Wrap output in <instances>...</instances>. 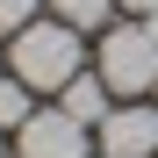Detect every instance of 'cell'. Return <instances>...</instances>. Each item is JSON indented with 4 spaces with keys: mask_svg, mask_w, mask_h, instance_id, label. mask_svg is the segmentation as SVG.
Here are the masks:
<instances>
[{
    "mask_svg": "<svg viewBox=\"0 0 158 158\" xmlns=\"http://www.w3.org/2000/svg\"><path fill=\"white\" fill-rule=\"evenodd\" d=\"M101 158H151L158 151V108H137V101H115L101 115Z\"/></svg>",
    "mask_w": 158,
    "mask_h": 158,
    "instance_id": "obj_3",
    "label": "cell"
},
{
    "mask_svg": "<svg viewBox=\"0 0 158 158\" xmlns=\"http://www.w3.org/2000/svg\"><path fill=\"white\" fill-rule=\"evenodd\" d=\"M94 72L108 79V94H115V101L151 94V86H158V43H151V29H144V22L108 29V36H101V50H94Z\"/></svg>",
    "mask_w": 158,
    "mask_h": 158,
    "instance_id": "obj_2",
    "label": "cell"
},
{
    "mask_svg": "<svg viewBox=\"0 0 158 158\" xmlns=\"http://www.w3.org/2000/svg\"><path fill=\"white\" fill-rule=\"evenodd\" d=\"M15 137H22V158H86V122H72L65 108H36Z\"/></svg>",
    "mask_w": 158,
    "mask_h": 158,
    "instance_id": "obj_4",
    "label": "cell"
},
{
    "mask_svg": "<svg viewBox=\"0 0 158 158\" xmlns=\"http://www.w3.org/2000/svg\"><path fill=\"white\" fill-rule=\"evenodd\" d=\"M144 29H151V43H158V7H151V15H144Z\"/></svg>",
    "mask_w": 158,
    "mask_h": 158,
    "instance_id": "obj_10",
    "label": "cell"
},
{
    "mask_svg": "<svg viewBox=\"0 0 158 158\" xmlns=\"http://www.w3.org/2000/svg\"><path fill=\"white\" fill-rule=\"evenodd\" d=\"M50 15L72 22V29H101V22L115 15V0H50Z\"/></svg>",
    "mask_w": 158,
    "mask_h": 158,
    "instance_id": "obj_7",
    "label": "cell"
},
{
    "mask_svg": "<svg viewBox=\"0 0 158 158\" xmlns=\"http://www.w3.org/2000/svg\"><path fill=\"white\" fill-rule=\"evenodd\" d=\"M7 65L22 86H36V94H65V79L86 72V50H79V29L72 22H29L22 36H7Z\"/></svg>",
    "mask_w": 158,
    "mask_h": 158,
    "instance_id": "obj_1",
    "label": "cell"
},
{
    "mask_svg": "<svg viewBox=\"0 0 158 158\" xmlns=\"http://www.w3.org/2000/svg\"><path fill=\"white\" fill-rule=\"evenodd\" d=\"M115 7H122V15H151L158 0H115Z\"/></svg>",
    "mask_w": 158,
    "mask_h": 158,
    "instance_id": "obj_9",
    "label": "cell"
},
{
    "mask_svg": "<svg viewBox=\"0 0 158 158\" xmlns=\"http://www.w3.org/2000/svg\"><path fill=\"white\" fill-rule=\"evenodd\" d=\"M58 108H65L72 122H86V129H101V115L115 108V94H108V79H101V72H79V79H65Z\"/></svg>",
    "mask_w": 158,
    "mask_h": 158,
    "instance_id": "obj_5",
    "label": "cell"
},
{
    "mask_svg": "<svg viewBox=\"0 0 158 158\" xmlns=\"http://www.w3.org/2000/svg\"><path fill=\"white\" fill-rule=\"evenodd\" d=\"M151 94H158V86H151Z\"/></svg>",
    "mask_w": 158,
    "mask_h": 158,
    "instance_id": "obj_11",
    "label": "cell"
},
{
    "mask_svg": "<svg viewBox=\"0 0 158 158\" xmlns=\"http://www.w3.org/2000/svg\"><path fill=\"white\" fill-rule=\"evenodd\" d=\"M36 22V0H0V36H22Z\"/></svg>",
    "mask_w": 158,
    "mask_h": 158,
    "instance_id": "obj_8",
    "label": "cell"
},
{
    "mask_svg": "<svg viewBox=\"0 0 158 158\" xmlns=\"http://www.w3.org/2000/svg\"><path fill=\"white\" fill-rule=\"evenodd\" d=\"M36 115V86H22V79H0V129H22Z\"/></svg>",
    "mask_w": 158,
    "mask_h": 158,
    "instance_id": "obj_6",
    "label": "cell"
}]
</instances>
